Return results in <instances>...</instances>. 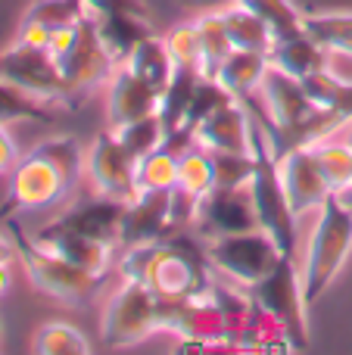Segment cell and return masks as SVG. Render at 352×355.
Returning <instances> with one entry per match:
<instances>
[{
    "instance_id": "1",
    "label": "cell",
    "mask_w": 352,
    "mask_h": 355,
    "mask_svg": "<svg viewBox=\"0 0 352 355\" xmlns=\"http://www.w3.org/2000/svg\"><path fill=\"white\" fill-rule=\"evenodd\" d=\"M352 250V206L340 193H331L328 202L318 209L315 227L309 237L303 262V302L315 306L322 293L331 287L340 268L346 265Z\"/></svg>"
},
{
    "instance_id": "2",
    "label": "cell",
    "mask_w": 352,
    "mask_h": 355,
    "mask_svg": "<svg viewBox=\"0 0 352 355\" xmlns=\"http://www.w3.org/2000/svg\"><path fill=\"white\" fill-rule=\"evenodd\" d=\"M249 196L259 227L278 243L287 259H297V212H293L287 190L281 184L278 153L268 141L262 122L253 119V175H249Z\"/></svg>"
},
{
    "instance_id": "3",
    "label": "cell",
    "mask_w": 352,
    "mask_h": 355,
    "mask_svg": "<svg viewBox=\"0 0 352 355\" xmlns=\"http://www.w3.org/2000/svg\"><path fill=\"white\" fill-rule=\"evenodd\" d=\"M6 221H10V234H12V250L22 259L25 275L35 284L37 293L50 296V300L62 302V306H85V302H91L97 296L103 275H94V271L81 268V265L66 262L53 250L41 246L35 237H25V231L19 227V221L12 215Z\"/></svg>"
},
{
    "instance_id": "4",
    "label": "cell",
    "mask_w": 352,
    "mask_h": 355,
    "mask_svg": "<svg viewBox=\"0 0 352 355\" xmlns=\"http://www.w3.org/2000/svg\"><path fill=\"white\" fill-rule=\"evenodd\" d=\"M0 78L47 106H78L60 62L47 47L12 41L6 50H0Z\"/></svg>"
},
{
    "instance_id": "5",
    "label": "cell",
    "mask_w": 352,
    "mask_h": 355,
    "mask_svg": "<svg viewBox=\"0 0 352 355\" xmlns=\"http://www.w3.org/2000/svg\"><path fill=\"white\" fill-rule=\"evenodd\" d=\"M206 259H209L212 271H218L222 277L240 284V287H253L284 259V252L262 227H256V231L206 240Z\"/></svg>"
},
{
    "instance_id": "6",
    "label": "cell",
    "mask_w": 352,
    "mask_h": 355,
    "mask_svg": "<svg viewBox=\"0 0 352 355\" xmlns=\"http://www.w3.org/2000/svg\"><path fill=\"white\" fill-rule=\"evenodd\" d=\"M156 318H159V296L143 284L122 281V287L106 300L100 318V340L112 349L134 346L159 331Z\"/></svg>"
},
{
    "instance_id": "7",
    "label": "cell",
    "mask_w": 352,
    "mask_h": 355,
    "mask_svg": "<svg viewBox=\"0 0 352 355\" xmlns=\"http://www.w3.org/2000/svg\"><path fill=\"white\" fill-rule=\"evenodd\" d=\"M247 290L253 296L256 309L265 312L268 318H274L278 324H284L290 331V337L297 340V346L303 349L306 340H309V331H306V318H303L306 302H303V277L297 271V262L284 256L262 281H256Z\"/></svg>"
},
{
    "instance_id": "8",
    "label": "cell",
    "mask_w": 352,
    "mask_h": 355,
    "mask_svg": "<svg viewBox=\"0 0 352 355\" xmlns=\"http://www.w3.org/2000/svg\"><path fill=\"white\" fill-rule=\"evenodd\" d=\"M66 178L56 172L47 159L28 153L16 162V168L10 172V187H6V202L0 206V215L10 218L12 212H35V209H47L53 202H60L69 193Z\"/></svg>"
},
{
    "instance_id": "9",
    "label": "cell",
    "mask_w": 352,
    "mask_h": 355,
    "mask_svg": "<svg viewBox=\"0 0 352 355\" xmlns=\"http://www.w3.org/2000/svg\"><path fill=\"white\" fill-rule=\"evenodd\" d=\"M256 227H259V218H256V209H253L249 184H240V187H212L206 196H200L193 231L203 240L256 231Z\"/></svg>"
},
{
    "instance_id": "10",
    "label": "cell",
    "mask_w": 352,
    "mask_h": 355,
    "mask_svg": "<svg viewBox=\"0 0 352 355\" xmlns=\"http://www.w3.org/2000/svg\"><path fill=\"white\" fill-rule=\"evenodd\" d=\"M134 172L137 159L122 147V141L112 131L100 135L85 153V175L91 181V187L103 196H112V200L128 202L137 193Z\"/></svg>"
},
{
    "instance_id": "11",
    "label": "cell",
    "mask_w": 352,
    "mask_h": 355,
    "mask_svg": "<svg viewBox=\"0 0 352 355\" xmlns=\"http://www.w3.org/2000/svg\"><path fill=\"white\" fill-rule=\"evenodd\" d=\"M60 69H62V75H66L69 87H72L75 100L87 97V94L97 91L100 85H106V81L112 78V72L118 69L116 62H112V56L106 53V47L100 44L91 16L81 22L78 41H75V47L60 60Z\"/></svg>"
},
{
    "instance_id": "12",
    "label": "cell",
    "mask_w": 352,
    "mask_h": 355,
    "mask_svg": "<svg viewBox=\"0 0 352 355\" xmlns=\"http://www.w3.org/2000/svg\"><path fill=\"white\" fill-rule=\"evenodd\" d=\"M278 172H281V184H284L287 200H290L297 218L306 212H318L328 202V196L334 193L331 184L324 181L322 168H318L315 150L312 147H293L287 153H281Z\"/></svg>"
},
{
    "instance_id": "13",
    "label": "cell",
    "mask_w": 352,
    "mask_h": 355,
    "mask_svg": "<svg viewBox=\"0 0 352 355\" xmlns=\"http://www.w3.org/2000/svg\"><path fill=\"white\" fill-rule=\"evenodd\" d=\"M191 141L209 153H253V119L240 100H228L212 110L197 128Z\"/></svg>"
},
{
    "instance_id": "14",
    "label": "cell",
    "mask_w": 352,
    "mask_h": 355,
    "mask_svg": "<svg viewBox=\"0 0 352 355\" xmlns=\"http://www.w3.org/2000/svg\"><path fill=\"white\" fill-rule=\"evenodd\" d=\"M168 234H172V218H168V190H137V193L125 202L118 246L166 240Z\"/></svg>"
},
{
    "instance_id": "15",
    "label": "cell",
    "mask_w": 352,
    "mask_h": 355,
    "mask_svg": "<svg viewBox=\"0 0 352 355\" xmlns=\"http://www.w3.org/2000/svg\"><path fill=\"white\" fill-rule=\"evenodd\" d=\"M159 110V91L141 81L131 69L118 66L112 78L106 81V116H109V128H118L125 122L153 116Z\"/></svg>"
},
{
    "instance_id": "16",
    "label": "cell",
    "mask_w": 352,
    "mask_h": 355,
    "mask_svg": "<svg viewBox=\"0 0 352 355\" xmlns=\"http://www.w3.org/2000/svg\"><path fill=\"white\" fill-rule=\"evenodd\" d=\"M122 215H125V202L112 200V196H87L78 200L72 209H66L62 215H56V225L72 227L78 234H87L94 240H103L109 246H118V234H122Z\"/></svg>"
},
{
    "instance_id": "17",
    "label": "cell",
    "mask_w": 352,
    "mask_h": 355,
    "mask_svg": "<svg viewBox=\"0 0 352 355\" xmlns=\"http://www.w3.org/2000/svg\"><path fill=\"white\" fill-rule=\"evenodd\" d=\"M35 240L41 246H47V250H53L56 256H62L66 262L81 265V268L94 271V275H106V271H109L112 250H116V246L103 243V240H94V237H87V234L72 231V227L56 225V221L44 225L41 231L35 234Z\"/></svg>"
},
{
    "instance_id": "18",
    "label": "cell",
    "mask_w": 352,
    "mask_h": 355,
    "mask_svg": "<svg viewBox=\"0 0 352 355\" xmlns=\"http://www.w3.org/2000/svg\"><path fill=\"white\" fill-rule=\"evenodd\" d=\"M91 19H94L100 44L106 47V53L112 56L116 66H125L131 50L147 35H153L150 16H141V12H106V16H91Z\"/></svg>"
},
{
    "instance_id": "19",
    "label": "cell",
    "mask_w": 352,
    "mask_h": 355,
    "mask_svg": "<svg viewBox=\"0 0 352 355\" xmlns=\"http://www.w3.org/2000/svg\"><path fill=\"white\" fill-rule=\"evenodd\" d=\"M268 62H272L274 69H281V72L306 81L324 69V47L303 28V31H297V35L278 37V41L272 44V50H268Z\"/></svg>"
},
{
    "instance_id": "20",
    "label": "cell",
    "mask_w": 352,
    "mask_h": 355,
    "mask_svg": "<svg viewBox=\"0 0 352 355\" xmlns=\"http://www.w3.org/2000/svg\"><path fill=\"white\" fill-rule=\"evenodd\" d=\"M268 66H272V62H268V53H256V50H231V53L225 56V62L218 66V72H215L212 81H218L231 97L243 100L253 91H259Z\"/></svg>"
},
{
    "instance_id": "21",
    "label": "cell",
    "mask_w": 352,
    "mask_h": 355,
    "mask_svg": "<svg viewBox=\"0 0 352 355\" xmlns=\"http://www.w3.org/2000/svg\"><path fill=\"white\" fill-rule=\"evenodd\" d=\"M125 69H131L137 78L147 81L150 87H156V91L162 94L175 75V62H172V56H168L166 37L147 35L134 50H131V56L125 60Z\"/></svg>"
},
{
    "instance_id": "22",
    "label": "cell",
    "mask_w": 352,
    "mask_h": 355,
    "mask_svg": "<svg viewBox=\"0 0 352 355\" xmlns=\"http://www.w3.org/2000/svg\"><path fill=\"white\" fill-rule=\"evenodd\" d=\"M222 19H225V28H228L234 50H256V53H268L272 50L274 31L262 16L231 3L222 10Z\"/></svg>"
},
{
    "instance_id": "23",
    "label": "cell",
    "mask_w": 352,
    "mask_h": 355,
    "mask_svg": "<svg viewBox=\"0 0 352 355\" xmlns=\"http://www.w3.org/2000/svg\"><path fill=\"white\" fill-rule=\"evenodd\" d=\"M200 78H203V75H200L197 69H181L178 66L175 75H172V81L166 85V91L159 94V110L156 112H159L168 137H175L181 131V125H184V112H187V106H191Z\"/></svg>"
},
{
    "instance_id": "24",
    "label": "cell",
    "mask_w": 352,
    "mask_h": 355,
    "mask_svg": "<svg viewBox=\"0 0 352 355\" xmlns=\"http://www.w3.org/2000/svg\"><path fill=\"white\" fill-rule=\"evenodd\" d=\"M197 28H200V75L203 78H215L225 56L234 50L228 28H225L222 10H206L197 19Z\"/></svg>"
},
{
    "instance_id": "25",
    "label": "cell",
    "mask_w": 352,
    "mask_h": 355,
    "mask_svg": "<svg viewBox=\"0 0 352 355\" xmlns=\"http://www.w3.org/2000/svg\"><path fill=\"white\" fill-rule=\"evenodd\" d=\"M178 187L193 196H206L215 187V156L193 141L178 150Z\"/></svg>"
},
{
    "instance_id": "26",
    "label": "cell",
    "mask_w": 352,
    "mask_h": 355,
    "mask_svg": "<svg viewBox=\"0 0 352 355\" xmlns=\"http://www.w3.org/2000/svg\"><path fill=\"white\" fill-rule=\"evenodd\" d=\"M137 190H172L178 187V150L162 144L153 153L137 159L134 172Z\"/></svg>"
},
{
    "instance_id": "27",
    "label": "cell",
    "mask_w": 352,
    "mask_h": 355,
    "mask_svg": "<svg viewBox=\"0 0 352 355\" xmlns=\"http://www.w3.org/2000/svg\"><path fill=\"white\" fill-rule=\"evenodd\" d=\"M109 131L118 137V141H122V147L128 150L134 159L153 153L156 147H162V144L168 141V131H166V125H162L159 112H153V116H143V119H134V122H125V125H118V128H109Z\"/></svg>"
},
{
    "instance_id": "28",
    "label": "cell",
    "mask_w": 352,
    "mask_h": 355,
    "mask_svg": "<svg viewBox=\"0 0 352 355\" xmlns=\"http://www.w3.org/2000/svg\"><path fill=\"white\" fill-rule=\"evenodd\" d=\"M303 28L324 50H340L352 56V12H309Z\"/></svg>"
},
{
    "instance_id": "29",
    "label": "cell",
    "mask_w": 352,
    "mask_h": 355,
    "mask_svg": "<svg viewBox=\"0 0 352 355\" xmlns=\"http://www.w3.org/2000/svg\"><path fill=\"white\" fill-rule=\"evenodd\" d=\"M31 349L37 355H87L91 343H87V337L78 327L66 324V321H50V324L35 331Z\"/></svg>"
},
{
    "instance_id": "30",
    "label": "cell",
    "mask_w": 352,
    "mask_h": 355,
    "mask_svg": "<svg viewBox=\"0 0 352 355\" xmlns=\"http://www.w3.org/2000/svg\"><path fill=\"white\" fill-rule=\"evenodd\" d=\"M315 150V159L318 168H322L324 181L331 184L334 193H343L346 187H352V147L346 141H322V144H312Z\"/></svg>"
},
{
    "instance_id": "31",
    "label": "cell",
    "mask_w": 352,
    "mask_h": 355,
    "mask_svg": "<svg viewBox=\"0 0 352 355\" xmlns=\"http://www.w3.org/2000/svg\"><path fill=\"white\" fill-rule=\"evenodd\" d=\"M31 153L47 159L56 172L66 178L69 187H75L78 178L85 175V153H81L75 137H50V141H41L37 147H31Z\"/></svg>"
},
{
    "instance_id": "32",
    "label": "cell",
    "mask_w": 352,
    "mask_h": 355,
    "mask_svg": "<svg viewBox=\"0 0 352 355\" xmlns=\"http://www.w3.org/2000/svg\"><path fill=\"white\" fill-rule=\"evenodd\" d=\"M50 106L41 100L28 97L25 91H19L16 85L0 78V125H12V122H50Z\"/></svg>"
},
{
    "instance_id": "33",
    "label": "cell",
    "mask_w": 352,
    "mask_h": 355,
    "mask_svg": "<svg viewBox=\"0 0 352 355\" xmlns=\"http://www.w3.org/2000/svg\"><path fill=\"white\" fill-rule=\"evenodd\" d=\"M306 91H309V97L315 100L322 110L328 112H337V116H343L349 122L352 119V85L346 81L334 78L331 72H315L312 78H306Z\"/></svg>"
},
{
    "instance_id": "34",
    "label": "cell",
    "mask_w": 352,
    "mask_h": 355,
    "mask_svg": "<svg viewBox=\"0 0 352 355\" xmlns=\"http://www.w3.org/2000/svg\"><path fill=\"white\" fill-rule=\"evenodd\" d=\"M234 3L265 19V22L272 25V31H274V41L303 31V19L306 16L293 6V0H234Z\"/></svg>"
},
{
    "instance_id": "35",
    "label": "cell",
    "mask_w": 352,
    "mask_h": 355,
    "mask_svg": "<svg viewBox=\"0 0 352 355\" xmlns=\"http://www.w3.org/2000/svg\"><path fill=\"white\" fill-rule=\"evenodd\" d=\"M228 100H234L228 91H225L218 81H212V78H200V85H197V91H193V100H191V106H187V112H184V125H181V131L175 137H184V141H191V131L197 128L200 122H203L206 116H209L212 110H218L222 103H228ZM172 141V137H168Z\"/></svg>"
},
{
    "instance_id": "36",
    "label": "cell",
    "mask_w": 352,
    "mask_h": 355,
    "mask_svg": "<svg viewBox=\"0 0 352 355\" xmlns=\"http://www.w3.org/2000/svg\"><path fill=\"white\" fill-rule=\"evenodd\" d=\"M87 16L85 0H35V3L25 10L22 19L44 25L47 31L62 28V25H75Z\"/></svg>"
},
{
    "instance_id": "37",
    "label": "cell",
    "mask_w": 352,
    "mask_h": 355,
    "mask_svg": "<svg viewBox=\"0 0 352 355\" xmlns=\"http://www.w3.org/2000/svg\"><path fill=\"white\" fill-rule=\"evenodd\" d=\"M166 47H168V56H172L175 69H197L200 72V28L197 22H187V25H178L166 35Z\"/></svg>"
},
{
    "instance_id": "38",
    "label": "cell",
    "mask_w": 352,
    "mask_h": 355,
    "mask_svg": "<svg viewBox=\"0 0 352 355\" xmlns=\"http://www.w3.org/2000/svg\"><path fill=\"white\" fill-rule=\"evenodd\" d=\"M215 156V187H240L253 175V153H212Z\"/></svg>"
},
{
    "instance_id": "39",
    "label": "cell",
    "mask_w": 352,
    "mask_h": 355,
    "mask_svg": "<svg viewBox=\"0 0 352 355\" xmlns=\"http://www.w3.org/2000/svg\"><path fill=\"white\" fill-rule=\"evenodd\" d=\"M87 16H106V12H141L150 16L143 0H85Z\"/></svg>"
},
{
    "instance_id": "40",
    "label": "cell",
    "mask_w": 352,
    "mask_h": 355,
    "mask_svg": "<svg viewBox=\"0 0 352 355\" xmlns=\"http://www.w3.org/2000/svg\"><path fill=\"white\" fill-rule=\"evenodd\" d=\"M324 72H331L334 78L352 85V56L340 53V50H324Z\"/></svg>"
},
{
    "instance_id": "41",
    "label": "cell",
    "mask_w": 352,
    "mask_h": 355,
    "mask_svg": "<svg viewBox=\"0 0 352 355\" xmlns=\"http://www.w3.org/2000/svg\"><path fill=\"white\" fill-rule=\"evenodd\" d=\"M19 159H22V156H19L16 141H12V135L6 131V125H0V175H10Z\"/></svg>"
},
{
    "instance_id": "42",
    "label": "cell",
    "mask_w": 352,
    "mask_h": 355,
    "mask_svg": "<svg viewBox=\"0 0 352 355\" xmlns=\"http://www.w3.org/2000/svg\"><path fill=\"white\" fill-rule=\"evenodd\" d=\"M191 3L206 12V10H225V6H231L234 0H191Z\"/></svg>"
},
{
    "instance_id": "43",
    "label": "cell",
    "mask_w": 352,
    "mask_h": 355,
    "mask_svg": "<svg viewBox=\"0 0 352 355\" xmlns=\"http://www.w3.org/2000/svg\"><path fill=\"white\" fill-rule=\"evenodd\" d=\"M12 284V271H10V262H0V296L10 290Z\"/></svg>"
},
{
    "instance_id": "44",
    "label": "cell",
    "mask_w": 352,
    "mask_h": 355,
    "mask_svg": "<svg viewBox=\"0 0 352 355\" xmlns=\"http://www.w3.org/2000/svg\"><path fill=\"white\" fill-rule=\"evenodd\" d=\"M12 252H16V250H12V243L3 237V234H0V262H10Z\"/></svg>"
},
{
    "instance_id": "45",
    "label": "cell",
    "mask_w": 352,
    "mask_h": 355,
    "mask_svg": "<svg viewBox=\"0 0 352 355\" xmlns=\"http://www.w3.org/2000/svg\"><path fill=\"white\" fill-rule=\"evenodd\" d=\"M343 131H346V144H349V147H352V119H349V122H346V128H343Z\"/></svg>"
},
{
    "instance_id": "46",
    "label": "cell",
    "mask_w": 352,
    "mask_h": 355,
    "mask_svg": "<svg viewBox=\"0 0 352 355\" xmlns=\"http://www.w3.org/2000/svg\"><path fill=\"white\" fill-rule=\"evenodd\" d=\"M340 196H343V200H346V202H349V206H352V187H346V190H343V193H340Z\"/></svg>"
}]
</instances>
